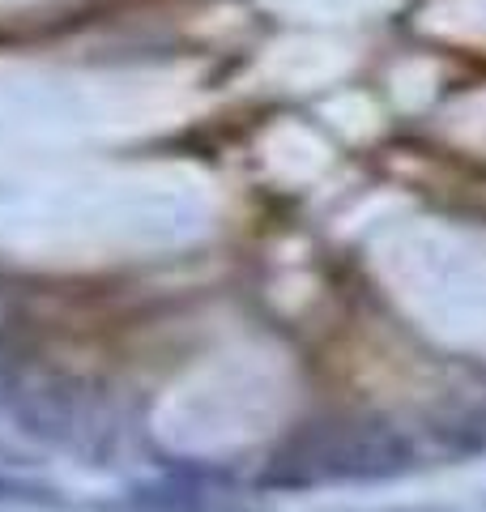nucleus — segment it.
I'll use <instances>...</instances> for the list:
<instances>
[{
    "label": "nucleus",
    "instance_id": "nucleus-5",
    "mask_svg": "<svg viewBox=\"0 0 486 512\" xmlns=\"http://www.w3.org/2000/svg\"><path fill=\"white\" fill-rule=\"evenodd\" d=\"M444 444L452 453H486V410H469L457 423L440 427Z\"/></svg>",
    "mask_w": 486,
    "mask_h": 512
},
{
    "label": "nucleus",
    "instance_id": "nucleus-3",
    "mask_svg": "<svg viewBox=\"0 0 486 512\" xmlns=\"http://www.w3.org/2000/svg\"><path fill=\"white\" fill-rule=\"evenodd\" d=\"M103 512H265L248 495L235 491V474L222 466H201V461H167L162 483H141Z\"/></svg>",
    "mask_w": 486,
    "mask_h": 512
},
{
    "label": "nucleus",
    "instance_id": "nucleus-2",
    "mask_svg": "<svg viewBox=\"0 0 486 512\" xmlns=\"http://www.w3.org/2000/svg\"><path fill=\"white\" fill-rule=\"evenodd\" d=\"M5 414L26 440L86 457L90 466H111L128 440L120 406L86 380H22Z\"/></svg>",
    "mask_w": 486,
    "mask_h": 512
},
{
    "label": "nucleus",
    "instance_id": "nucleus-1",
    "mask_svg": "<svg viewBox=\"0 0 486 512\" xmlns=\"http://www.w3.org/2000/svg\"><path fill=\"white\" fill-rule=\"evenodd\" d=\"M414 444L384 419H324L295 431L261 470L265 491L388 483L414 470Z\"/></svg>",
    "mask_w": 486,
    "mask_h": 512
},
{
    "label": "nucleus",
    "instance_id": "nucleus-8",
    "mask_svg": "<svg viewBox=\"0 0 486 512\" xmlns=\"http://www.w3.org/2000/svg\"><path fill=\"white\" fill-rule=\"evenodd\" d=\"M350 512H457V508H435V504H405V508H350Z\"/></svg>",
    "mask_w": 486,
    "mask_h": 512
},
{
    "label": "nucleus",
    "instance_id": "nucleus-4",
    "mask_svg": "<svg viewBox=\"0 0 486 512\" xmlns=\"http://www.w3.org/2000/svg\"><path fill=\"white\" fill-rule=\"evenodd\" d=\"M0 504H18V508H64V491L52 483H39V478L0 470Z\"/></svg>",
    "mask_w": 486,
    "mask_h": 512
},
{
    "label": "nucleus",
    "instance_id": "nucleus-7",
    "mask_svg": "<svg viewBox=\"0 0 486 512\" xmlns=\"http://www.w3.org/2000/svg\"><path fill=\"white\" fill-rule=\"evenodd\" d=\"M30 466H39V461L30 453H22V448H13V444L0 440V470H30Z\"/></svg>",
    "mask_w": 486,
    "mask_h": 512
},
{
    "label": "nucleus",
    "instance_id": "nucleus-6",
    "mask_svg": "<svg viewBox=\"0 0 486 512\" xmlns=\"http://www.w3.org/2000/svg\"><path fill=\"white\" fill-rule=\"evenodd\" d=\"M22 384V363H18V346H13V338L5 329H0V414L9 410L13 393H18Z\"/></svg>",
    "mask_w": 486,
    "mask_h": 512
}]
</instances>
